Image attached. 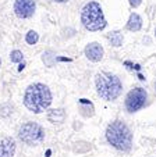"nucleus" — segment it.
<instances>
[{"mask_svg": "<svg viewBox=\"0 0 156 157\" xmlns=\"http://www.w3.org/2000/svg\"><path fill=\"white\" fill-rule=\"evenodd\" d=\"M15 153V142L13 138L6 136L0 139V157H13Z\"/></svg>", "mask_w": 156, "mask_h": 157, "instance_id": "1a4fd4ad", "label": "nucleus"}, {"mask_svg": "<svg viewBox=\"0 0 156 157\" xmlns=\"http://www.w3.org/2000/svg\"><path fill=\"white\" fill-rule=\"evenodd\" d=\"M52 103V93L43 83H32L27 88L24 95V104L32 113H42Z\"/></svg>", "mask_w": 156, "mask_h": 157, "instance_id": "f257e3e1", "label": "nucleus"}, {"mask_svg": "<svg viewBox=\"0 0 156 157\" xmlns=\"http://www.w3.org/2000/svg\"><path fill=\"white\" fill-rule=\"evenodd\" d=\"M141 2L142 0H130V4H131L133 7H138L139 4H141Z\"/></svg>", "mask_w": 156, "mask_h": 157, "instance_id": "2eb2a0df", "label": "nucleus"}, {"mask_svg": "<svg viewBox=\"0 0 156 157\" xmlns=\"http://www.w3.org/2000/svg\"><path fill=\"white\" fill-rule=\"evenodd\" d=\"M81 21H82L84 27L92 32L103 29L107 24L103 15L102 7L96 2H89L84 6L82 13H81Z\"/></svg>", "mask_w": 156, "mask_h": 157, "instance_id": "20e7f679", "label": "nucleus"}, {"mask_svg": "<svg viewBox=\"0 0 156 157\" xmlns=\"http://www.w3.org/2000/svg\"><path fill=\"white\" fill-rule=\"evenodd\" d=\"M107 39L109 42L113 44V46H121L123 44V35H121L118 31H113L107 35Z\"/></svg>", "mask_w": 156, "mask_h": 157, "instance_id": "f8f14e48", "label": "nucleus"}, {"mask_svg": "<svg viewBox=\"0 0 156 157\" xmlns=\"http://www.w3.org/2000/svg\"><path fill=\"white\" fill-rule=\"evenodd\" d=\"M10 59H11V63H21L24 59V56L20 50H14V52H11V54H10Z\"/></svg>", "mask_w": 156, "mask_h": 157, "instance_id": "4468645a", "label": "nucleus"}, {"mask_svg": "<svg viewBox=\"0 0 156 157\" xmlns=\"http://www.w3.org/2000/svg\"><path fill=\"white\" fill-rule=\"evenodd\" d=\"M141 27H142L141 17H139L138 14H135V13H133V14L130 15L128 22H127V29L133 31V32H137V31L141 29Z\"/></svg>", "mask_w": 156, "mask_h": 157, "instance_id": "9d476101", "label": "nucleus"}, {"mask_svg": "<svg viewBox=\"0 0 156 157\" xmlns=\"http://www.w3.org/2000/svg\"><path fill=\"white\" fill-rule=\"evenodd\" d=\"M146 90L144 88H135L133 90H130L128 95L126 98V109L130 113H134V111H138L139 109L145 106L146 103Z\"/></svg>", "mask_w": 156, "mask_h": 157, "instance_id": "423d86ee", "label": "nucleus"}, {"mask_svg": "<svg viewBox=\"0 0 156 157\" xmlns=\"http://www.w3.org/2000/svg\"><path fill=\"white\" fill-rule=\"evenodd\" d=\"M106 139L113 147L121 151H128L133 145V135L123 121H113L106 129Z\"/></svg>", "mask_w": 156, "mask_h": 157, "instance_id": "f03ea898", "label": "nucleus"}, {"mask_svg": "<svg viewBox=\"0 0 156 157\" xmlns=\"http://www.w3.org/2000/svg\"><path fill=\"white\" fill-rule=\"evenodd\" d=\"M64 111L62 109H54V110H50L49 114H47V120L50 122H54V124H60V122L64 121Z\"/></svg>", "mask_w": 156, "mask_h": 157, "instance_id": "9b49d317", "label": "nucleus"}, {"mask_svg": "<svg viewBox=\"0 0 156 157\" xmlns=\"http://www.w3.org/2000/svg\"><path fill=\"white\" fill-rule=\"evenodd\" d=\"M155 33H156V29H155Z\"/></svg>", "mask_w": 156, "mask_h": 157, "instance_id": "a211bd4d", "label": "nucleus"}, {"mask_svg": "<svg viewBox=\"0 0 156 157\" xmlns=\"http://www.w3.org/2000/svg\"><path fill=\"white\" fill-rule=\"evenodd\" d=\"M43 136H45L43 129L36 122H27L18 131V138L27 145H36V143L42 142Z\"/></svg>", "mask_w": 156, "mask_h": 157, "instance_id": "39448f33", "label": "nucleus"}, {"mask_svg": "<svg viewBox=\"0 0 156 157\" xmlns=\"http://www.w3.org/2000/svg\"><path fill=\"white\" fill-rule=\"evenodd\" d=\"M0 64H2V60H0Z\"/></svg>", "mask_w": 156, "mask_h": 157, "instance_id": "f3484780", "label": "nucleus"}, {"mask_svg": "<svg viewBox=\"0 0 156 157\" xmlns=\"http://www.w3.org/2000/svg\"><path fill=\"white\" fill-rule=\"evenodd\" d=\"M95 83H96L98 95L105 100L117 99L121 93V89H123L120 79L110 72H99L96 75Z\"/></svg>", "mask_w": 156, "mask_h": 157, "instance_id": "7ed1b4c3", "label": "nucleus"}, {"mask_svg": "<svg viewBox=\"0 0 156 157\" xmlns=\"http://www.w3.org/2000/svg\"><path fill=\"white\" fill-rule=\"evenodd\" d=\"M25 40H27L28 44H35L36 42L39 40V35L35 31H30V32L27 33V36H25Z\"/></svg>", "mask_w": 156, "mask_h": 157, "instance_id": "ddd939ff", "label": "nucleus"}, {"mask_svg": "<svg viewBox=\"0 0 156 157\" xmlns=\"http://www.w3.org/2000/svg\"><path fill=\"white\" fill-rule=\"evenodd\" d=\"M14 13L20 18H30L35 13V2L34 0H15Z\"/></svg>", "mask_w": 156, "mask_h": 157, "instance_id": "0eeeda50", "label": "nucleus"}, {"mask_svg": "<svg viewBox=\"0 0 156 157\" xmlns=\"http://www.w3.org/2000/svg\"><path fill=\"white\" fill-rule=\"evenodd\" d=\"M103 53H105V52H103V48L100 46L99 43H96V42L89 43L88 46L85 48V56L94 63L100 61L102 57H103Z\"/></svg>", "mask_w": 156, "mask_h": 157, "instance_id": "6e6552de", "label": "nucleus"}, {"mask_svg": "<svg viewBox=\"0 0 156 157\" xmlns=\"http://www.w3.org/2000/svg\"><path fill=\"white\" fill-rule=\"evenodd\" d=\"M54 2H57V3H64V2H67V0H54Z\"/></svg>", "mask_w": 156, "mask_h": 157, "instance_id": "dca6fc26", "label": "nucleus"}]
</instances>
